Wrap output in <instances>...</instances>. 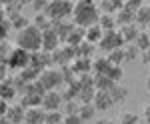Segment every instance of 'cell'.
<instances>
[{
    "label": "cell",
    "instance_id": "obj_1",
    "mask_svg": "<svg viewBox=\"0 0 150 124\" xmlns=\"http://www.w3.org/2000/svg\"><path fill=\"white\" fill-rule=\"evenodd\" d=\"M98 18H100V10L98 6L90 2V0H80L74 4L72 8V24L78 26V28H88L92 24H98Z\"/></svg>",
    "mask_w": 150,
    "mask_h": 124
},
{
    "label": "cell",
    "instance_id": "obj_2",
    "mask_svg": "<svg viewBox=\"0 0 150 124\" xmlns=\"http://www.w3.org/2000/svg\"><path fill=\"white\" fill-rule=\"evenodd\" d=\"M16 48H22L28 54L42 50V32L34 28L32 24H28L26 28L16 32Z\"/></svg>",
    "mask_w": 150,
    "mask_h": 124
},
{
    "label": "cell",
    "instance_id": "obj_3",
    "mask_svg": "<svg viewBox=\"0 0 150 124\" xmlns=\"http://www.w3.org/2000/svg\"><path fill=\"white\" fill-rule=\"evenodd\" d=\"M72 8H74V4L68 2V0H52V2H46L44 14L50 18V22L68 20L70 16H72Z\"/></svg>",
    "mask_w": 150,
    "mask_h": 124
},
{
    "label": "cell",
    "instance_id": "obj_4",
    "mask_svg": "<svg viewBox=\"0 0 150 124\" xmlns=\"http://www.w3.org/2000/svg\"><path fill=\"white\" fill-rule=\"evenodd\" d=\"M38 82H40V86L44 88V92H48V90H56L60 84H64L60 68H52V66L44 68V70L38 74Z\"/></svg>",
    "mask_w": 150,
    "mask_h": 124
},
{
    "label": "cell",
    "instance_id": "obj_5",
    "mask_svg": "<svg viewBox=\"0 0 150 124\" xmlns=\"http://www.w3.org/2000/svg\"><path fill=\"white\" fill-rule=\"evenodd\" d=\"M98 46H100L102 52L108 54V52H112L116 48H122L124 42H122V36H120L118 30H108V32H102V38H100Z\"/></svg>",
    "mask_w": 150,
    "mask_h": 124
},
{
    "label": "cell",
    "instance_id": "obj_6",
    "mask_svg": "<svg viewBox=\"0 0 150 124\" xmlns=\"http://www.w3.org/2000/svg\"><path fill=\"white\" fill-rule=\"evenodd\" d=\"M62 104H64V98L58 90H48L42 94V102H40L42 110H46V112L48 110H60Z\"/></svg>",
    "mask_w": 150,
    "mask_h": 124
},
{
    "label": "cell",
    "instance_id": "obj_7",
    "mask_svg": "<svg viewBox=\"0 0 150 124\" xmlns=\"http://www.w3.org/2000/svg\"><path fill=\"white\" fill-rule=\"evenodd\" d=\"M6 64L10 68H26L30 64V54L22 48H12L8 58H6Z\"/></svg>",
    "mask_w": 150,
    "mask_h": 124
},
{
    "label": "cell",
    "instance_id": "obj_8",
    "mask_svg": "<svg viewBox=\"0 0 150 124\" xmlns=\"http://www.w3.org/2000/svg\"><path fill=\"white\" fill-rule=\"evenodd\" d=\"M92 106L96 108V112H106V110H110L114 106V102H112L108 92L96 90V94H94V98H92Z\"/></svg>",
    "mask_w": 150,
    "mask_h": 124
},
{
    "label": "cell",
    "instance_id": "obj_9",
    "mask_svg": "<svg viewBox=\"0 0 150 124\" xmlns=\"http://www.w3.org/2000/svg\"><path fill=\"white\" fill-rule=\"evenodd\" d=\"M58 46H60V38H58V34L52 30V28H48L42 32V50L44 52H54Z\"/></svg>",
    "mask_w": 150,
    "mask_h": 124
},
{
    "label": "cell",
    "instance_id": "obj_10",
    "mask_svg": "<svg viewBox=\"0 0 150 124\" xmlns=\"http://www.w3.org/2000/svg\"><path fill=\"white\" fill-rule=\"evenodd\" d=\"M44 122V110L42 106L24 108V124H42Z\"/></svg>",
    "mask_w": 150,
    "mask_h": 124
},
{
    "label": "cell",
    "instance_id": "obj_11",
    "mask_svg": "<svg viewBox=\"0 0 150 124\" xmlns=\"http://www.w3.org/2000/svg\"><path fill=\"white\" fill-rule=\"evenodd\" d=\"M118 32H120V36H122V42H124V44H134V40H136V36H138L140 28L132 22V24H126V26H120Z\"/></svg>",
    "mask_w": 150,
    "mask_h": 124
},
{
    "label": "cell",
    "instance_id": "obj_12",
    "mask_svg": "<svg viewBox=\"0 0 150 124\" xmlns=\"http://www.w3.org/2000/svg\"><path fill=\"white\" fill-rule=\"evenodd\" d=\"M134 24L136 26H148L150 24V4L142 2L140 8L134 12Z\"/></svg>",
    "mask_w": 150,
    "mask_h": 124
},
{
    "label": "cell",
    "instance_id": "obj_13",
    "mask_svg": "<svg viewBox=\"0 0 150 124\" xmlns=\"http://www.w3.org/2000/svg\"><path fill=\"white\" fill-rule=\"evenodd\" d=\"M4 118L10 124H22L24 122V108L20 104H14V106H8V110L4 114Z\"/></svg>",
    "mask_w": 150,
    "mask_h": 124
},
{
    "label": "cell",
    "instance_id": "obj_14",
    "mask_svg": "<svg viewBox=\"0 0 150 124\" xmlns=\"http://www.w3.org/2000/svg\"><path fill=\"white\" fill-rule=\"evenodd\" d=\"M96 6H98L100 14H112V16H114L116 12L122 8V2H120V0H102V2L96 4Z\"/></svg>",
    "mask_w": 150,
    "mask_h": 124
},
{
    "label": "cell",
    "instance_id": "obj_15",
    "mask_svg": "<svg viewBox=\"0 0 150 124\" xmlns=\"http://www.w3.org/2000/svg\"><path fill=\"white\" fill-rule=\"evenodd\" d=\"M100 38H102V28H100L98 24H92V26H88V28L84 30V40L90 42V44L96 46L100 42Z\"/></svg>",
    "mask_w": 150,
    "mask_h": 124
},
{
    "label": "cell",
    "instance_id": "obj_16",
    "mask_svg": "<svg viewBox=\"0 0 150 124\" xmlns=\"http://www.w3.org/2000/svg\"><path fill=\"white\" fill-rule=\"evenodd\" d=\"M84 42V28H78V26H72V30L68 32L66 36V46H72V48H76V46Z\"/></svg>",
    "mask_w": 150,
    "mask_h": 124
},
{
    "label": "cell",
    "instance_id": "obj_17",
    "mask_svg": "<svg viewBox=\"0 0 150 124\" xmlns=\"http://www.w3.org/2000/svg\"><path fill=\"white\" fill-rule=\"evenodd\" d=\"M108 94H110L112 102H114V104H118V102H124L128 98V88L124 86V84H114V86L108 90Z\"/></svg>",
    "mask_w": 150,
    "mask_h": 124
},
{
    "label": "cell",
    "instance_id": "obj_18",
    "mask_svg": "<svg viewBox=\"0 0 150 124\" xmlns=\"http://www.w3.org/2000/svg\"><path fill=\"white\" fill-rule=\"evenodd\" d=\"M110 66H112V64L106 60V56H98V58H94V60H92L94 74H102V76H106L108 70H110Z\"/></svg>",
    "mask_w": 150,
    "mask_h": 124
},
{
    "label": "cell",
    "instance_id": "obj_19",
    "mask_svg": "<svg viewBox=\"0 0 150 124\" xmlns=\"http://www.w3.org/2000/svg\"><path fill=\"white\" fill-rule=\"evenodd\" d=\"M8 18V22H10V26L14 28V30H22V28H26L28 24H30V20L24 16L22 12H18V14H12V16H6Z\"/></svg>",
    "mask_w": 150,
    "mask_h": 124
},
{
    "label": "cell",
    "instance_id": "obj_20",
    "mask_svg": "<svg viewBox=\"0 0 150 124\" xmlns=\"http://www.w3.org/2000/svg\"><path fill=\"white\" fill-rule=\"evenodd\" d=\"M114 86V82L108 78V76H102V74H94V90H102L108 92Z\"/></svg>",
    "mask_w": 150,
    "mask_h": 124
},
{
    "label": "cell",
    "instance_id": "obj_21",
    "mask_svg": "<svg viewBox=\"0 0 150 124\" xmlns=\"http://www.w3.org/2000/svg\"><path fill=\"white\" fill-rule=\"evenodd\" d=\"M114 20H116V26L120 28V26H126V24L134 22V14L128 12V10H124V8H120V10L114 14Z\"/></svg>",
    "mask_w": 150,
    "mask_h": 124
},
{
    "label": "cell",
    "instance_id": "obj_22",
    "mask_svg": "<svg viewBox=\"0 0 150 124\" xmlns=\"http://www.w3.org/2000/svg\"><path fill=\"white\" fill-rule=\"evenodd\" d=\"M98 26L102 28V32H108V30H116V20L112 14H100L98 18Z\"/></svg>",
    "mask_w": 150,
    "mask_h": 124
},
{
    "label": "cell",
    "instance_id": "obj_23",
    "mask_svg": "<svg viewBox=\"0 0 150 124\" xmlns=\"http://www.w3.org/2000/svg\"><path fill=\"white\" fill-rule=\"evenodd\" d=\"M78 116H80L82 122H88V120H92L94 116H96V108H94L92 104H80L78 106Z\"/></svg>",
    "mask_w": 150,
    "mask_h": 124
},
{
    "label": "cell",
    "instance_id": "obj_24",
    "mask_svg": "<svg viewBox=\"0 0 150 124\" xmlns=\"http://www.w3.org/2000/svg\"><path fill=\"white\" fill-rule=\"evenodd\" d=\"M32 26H34V28H38V30H40V32H44V30H48V28H50V18H48L46 14H44V12H40V14H36L34 16V20H32Z\"/></svg>",
    "mask_w": 150,
    "mask_h": 124
},
{
    "label": "cell",
    "instance_id": "obj_25",
    "mask_svg": "<svg viewBox=\"0 0 150 124\" xmlns=\"http://www.w3.org/2000/svg\"><path fill=\"white\" fill-rule=\"evenodd\" d=\"M134 46L138 48L140 52L148 50V48H150V34L146 32V30H140L138 36H136V40H134Z\"/></svg>",
    "mask_w": 150,
    "mask_h": 124
},
{
    "label": "cell",
    "instance_id": "obj_26",
    "mask_svg": "<svg viewBox=\"0 0 150 124\" xmlns=\"http://www.w3.org/2000/svg\"><path fill=\"white\" fill-rule=\"evenodd\" d=\"M74 50H76V58H90L92 52H94V44H90V42L84 40V42H80Z\"/></svg>",
    "mask_w": 150,
    "mask_h": 124
},
{
    "label": "cell",
    "instance_id": "obj_27",
    "mask_svg": "<svg viewBox=\"0 0 150 124\" xmlns=\"http://www.w3.org/2000/svg\"><path fill=\"white\" fill-rule=\"evenodd\" d=\"M122 52H124V62H134L136 58H140V50L134 44H124Z\"/></svg>",
    "mask_w": 150,
    "mask_h": 124
},
{
    "label": "cell",
    "instance_id": "obj_28",
    "mask_svg": "<svg viewBox=\"0 0 150 124\" xmlns=\"http://www.w3.org/2000/svg\"><path fill=\"white\" fill-rule=\"evenodd\" d=\"M64 120V114L60 110H44V124H60Z\"/></svg>",
    "mask_w": 150,
    "mask_h": 124
},
{
    "label": "cell",
    "instance_id": "obj_29",
    "mask_svg": "<svg viewBox=\"0 0 150 124\" xmlns=\"http://www.w3.org/2000/svg\"><path fill=\"white\" fill-rule=\"evenodd\" d=\"M106 60H108L112 66H120V64L124 62V52H122V48H116L112 52H108V54H106Z\"/></svg>",
    "mask_w": 150,
    "mask_h": 124
},
{
    "label": "cell",
    "instance_id": "obj_30",
    "mask_svg": "<svg viewBox=\"0 0 150 124\" xmlns=\"http://www.w3.org/2000/svg\"><path fill=\"white\" fill-rule=\"evenodd\" d=\"M138 122H140V116L130 112V110H124L118 118V124H138Z\"/></svg>",
    "mask_w": 150,
    "mask_h": 124
},
{
    "label": "cell",
    "instance_id": "obj_31",
    "mask_svg": "<svg viewBox=\"0 0 150 124\" xmlns=\"http://www.w3.org/2000/svg\"><path fill=\"white\" fill-rule=\"evenodd\" d=\"M106 76L112 80L114 84H120V80L124 78V70H122V66H110V70H108Z\"/></svg>",
    "mask_w": 150,
    "mask_h": 124
},
{
    "label": "cell",
    "instance_id": "obj_32",
    "mask_svg": "<svg viewBox=\"0 0 150 124\" xmlns=\"http://www.w3.org/2000/svg\"><path fill=\"white\" fill-rule=\"evenodd\" d=\"M64 116H70V114H78V106H80V102L78 100H64Z\"/></svg>",
    "mask_w": 150,
    "mask_h": 124
},
{
    "label": "cell",
    "instance_id": "obj_33",
    "mask_svg": "<svg viewBox=\"0 0 150 124\" xmlns=\"http://www.w3.org/2000/svg\"><path fill=\"white\" fill-rule=\"evenodd\" d=\"M140 4H142L140 0H126V2H122V8L134 14V12H136V10H138V8H140Z\"/></svg>",
    "mask_w": 150,
    "mask_h": 124
},
{
    "label": "cell",
    "instance_id": "obj_34",
    "mask_svg": "<svg viewBox=\"0 0 150 124\" xmlns=\"http://www.w3.org/2000/svg\"><path fill=\"white\" fill-rule=\"evenodd\" d=\"M62 124H84V122L80 120V116H78V114H70V116H64Z\"/></svg>",
    "mask_w": 150,
    "mask_h": 124
},
{
    "label": "cell",
    "instance_id": "obj_35",
    "mask_svg": "<svg viewBox=\"0 0 150 124\" xmlns=\"http://www.w3.org/2000/svg\"><path fill=\"white\" fill-rule=\"evenodd\" d=\"M32 8L36 10V14H40V12H44V8H46V2L44 0H34L32 2Z\"/></svg>",
    "mask_w": 150,
    "mask_h": 124
},
{
    "label": "cell",
    "instance_id": "obj_36",
    "mask_svg": "<svg viewBox=\"0 0 150 124\" xmlns=\"http://www.w3.org/2000/svg\"><path fill=\"white\" fill-rule=\"evenodd\" d=\"M140 60H142V64L150 66V48H148V50H144V52H140Z\"/></svg>",
    "mask_w": 150,
    "mask_h": 124
},
{
    "label": "cell",
    "instance_id": "obj_37",
    "mask_svg": "<svg viewBox=\"0 0 150 124\" xmlns=\"http://www.w3.org/2000/svg\"><path fill=\"white\" fill-rule=\"evenodd\" d=\"M142 116H144V122L150 124V104H146V106L142 108Z\"/></svg>",
    "mask_w": 150,
    "mask_h": 124
},
{
    "label": "cell",
    "instance_id": "obj_38",
    "mask_svg": "<svg viewBox=\"0 0 150 124\" xmlns=\"http://www.w3.org/2000/svg\"><path fill=\"white\" fill-rule=\"evenodd\" d=\"M94 124H114V120L112 118H106V116H100V118L94 120Z\"/></svg>",
    "mask_w": 150,
    "mask_h": 124
},
{
    "label": "cell",
    "instance_id": "obj_39",
    "mask_svg": "<svg viewBox=\"0 0 150 124\" xmlns=\"http://www.w3.org/2000/svg\"><path fill=\"white\" fill-rule=\"evenodd\" d=\"M146 90H148V94H150V76L146 78Z\"/></svg>",
    "mask_w": 150,
    "mask_h": 124
},
{
    "label": "cell",
    "instance_id": "obj_40",
    "mask_svg": "<svg viewBox=\"0 0 150 124\" xmlns=\"http://www.w3.org/2000/svg\"><path fill=\"white\" fill-rule=\"evenodd\" d=\"M148 34H150V24H148Z\"/></svg>",
    "mask_w": 150,
    "mask_h": 124
},
{
    "label": "cell",
    "instance_id": "obj_41",
    "mask_svg": "<svg viewBox=\"0 0 150 124\" xmlns=\"http://www.w3.org/2000/svg\"><path fill=\"white\" fill-rule=\"evenodd\" d=\"M60 124H62V122H60Z\"/></svg>",
    "mask_w": 150,
    "mask_h": 124
},
{
    "label": "cell",
    "instance_id": "obj_42",
    "mask_svg": "<svg viewBox=\"0 0 150 124\" xmlns=\"http://www.w3.org/2000/svg\"><path fill=\"white\" fill-rule=\"evenodd\" d=\"M42 124H44V122H42Z\"/></svg>",
    "mask_w": 150,
    "mask_h": 124
}]
</instances>
